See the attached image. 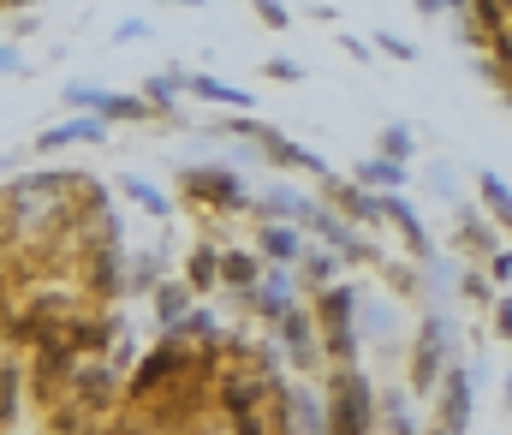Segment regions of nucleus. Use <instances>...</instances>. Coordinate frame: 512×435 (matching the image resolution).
Masks as SVG:
<instances>
[{
  "label": "nucleus",
  "mask_w": 512,
  "mask_h": 435,
  "mask_svg": "<svg viewBox=\"0 0 512 435\" xmlns=\"http://www.w3.org/2000/svg\"><path fill=\"white\" fill-rule=\"evenodd\" d=\"M376 418V388L364 382L358 364H340L328 382V435H370Z\"/></svg>",
  "instance_id": "nucleus-1"
},
{
  "label": "nucleus",
  "mask_w": 512,
  "mask_h": 435,
  "mask_svg": "<svg viewBox=\"0 0 512 435\" xmlns=\"http://www.w3.org/2000/svg\"><path fill=\"white\" fill-rule=\"evenodd\" d=\"M358 304H364V292L346 287V281L322 287V304H316V328H322V340H328L334 364H352V358H358V316H352Z\"/></svg>",
  "instance_id": "nucleus-2"
},
{
  "label": "nucleus",
  "mask_w": 512,
  "mask_h": 435,
  "mask_svg": "<svg viewBox=\"0 0 512 435\" xmlns=\"http://www.w3.org/2000/svg\"><path fill=\"white\" fill-rule=\"evenodd\" d=\"M221 132H233V138H251L256 149H262V161H274V167H292V173H328V161L322 155H310L304 144H292V138H280L274 126H262V120H251V114H233V120H221Z\"/></svg>",
  "instance_id": "nucleus-3"
},
{
  "label": "nucleus",
  "mask_w": 512,
  "mask_h": 435,
  "mask_svg": "<svg viewBox=\"0 0 512 435\" xmlns=\"http://www.w3.org/2000/svg\"><path fill=\"white\" fill-rule=\"evenodd\" d=\"M179 191H185V203H197V209H209V215L251 203V191H245V179H239L233 167H185V173H179Z\"/></svg>",
  "instance_id": "nucleus-4"
},
{
  "label": "nucleus",
  "mask_w": 512,
  "mask_h": 435,
  "mask_svg": "<svg viewBox=\"0 0 512 435\" xmlns=\"http://www.w3.org/2000/svg\"><path fill=\"white\" fill-rule=\"evenodd\" d=\"M66 102L78 108V114H96V120H149L155 108L143 102V96H120V90H102V84H66Z\"/></svg>",
  "instance_id": "nucleus-5"
},
{
  "label": "nucleus",
  "mask_w": 512,
  "mask_h": 435,
  "mask_svg": "<svg viewBox=\"0 0 512 435\" xmlns=\"http://www.w3.org/2000/svg\"><path fill=\"white\" fill-rule=\"evenodd\" d=\"M447 346H453V328H447V316L441 310H429L423 316V334H417V358H411V388H435L441 382V364H447Z\"/></svg>",
  "instance_id": "nucleus-6"
},
{
  "label": "nucleus",
  "mask_w": 512,
  "mask_h": 435,
  "mask_svg": "<svg viewBox=\"0 0 512 435\" xmlns=\"http://www.w3.org/2000/svg\"><path fill=\"white\" fill-rule=\"evenodd\" d=\"M322 197L340 221H382V197L364 191L358 179H340V173H322Z\"/></svg>",
  "instance_id": "nucleus-7"
},
{
  "label": "nucleus",
  "mask_w": 512,
  "mask_h": 435,
  "mask_svg": "<svg viewBox=\"0 0 512 435\" xmlns=\"http://www.w3.org/2000/svg\"><path fill=\"white\" fill-rule=\"evenodd\" d=\"M304 233H316V239H322L328 251H340V257H352V263H370V257H376V245H370L364 233H352V221H340V215H334L328 203H322V209L310 215V227H304Z\"/></svg>",
  "instance_id": "nucleus-8"
},
{
  "label": "nucleus",
  "mask_w": 512,
  "mask_h": 435,
  "mask_svg": "<svg viewBox=\"0 0 512 435\" xmlns=\"http://www.w3.org/2000/svg\"><path fill=\"white\" fill-rule=\"evenodd\" d=\"M197 364V352L191 346H179V340H167V346H155L149 358H143V370L131 376V394H155L161 382H173V376H185Z\"/></svg>",
  "instance_id": "nucleus-9"
},
{
  "label": "nucleus",
  "mask_w": 512,
  "mask_h": 435,
  "mask_svg": "<svg viewBox=\"0 0 512 435\" xmlns=\"http://www.w3.org/2000/svg\"><path fill=\"white\" fill-rule=\"evenodd\" d=\"M465 42H495V48H507L512 42V0H471L465 6Z\"/></svg>",
  "instance_id": "nucleus-10"
},
{
  "label": "nucleus",
  "mask_w": 512,
  "mask_h": 435,
  "mask_svg": "<svg viewBox=\"0 0 512 435\" xmlns=\"http://www.w3.org/2000/svg\"><path fill=\"white\" fill-rule=\"evenodd\" d=\"M72 144H108V120H96V114H72V120L36 132V155H54V149H72Z\"/></svg>",
  "instance_id": "nucleus-11"
},
{
  "label": "nucleus",
  "mask_w": 512,
  "mask_h": 435,
  "mask_svg": "<svg viewBox=\"0 0 512 435\" xmlns=\"http://www.w3.org/2000/svg\"><path fill=\"white\" fill-rule=\"evenodd\" d=\"M256 203H262L268 221H292V227H310V215L322 209V203H316L310 191H298V185H268Z\"/></svg>",
  "instance_id": "nucleus-12"
},
{
  "label": "nucleus",
  "mask_w": 512,
  "mask_h": 435,
  "mask_svg": "<svg viewBox=\"0 0 512 435\" xmlns=\"http://www.w3.org/2000/svg\"><path fill=\"white\" fill-rule=\"evenodd\" d=\"M256 251H262L268 263H304V227H292V221H262V227H256Z\"/></svg>",
  "instance_id": "nucleus-13"
},
{
  "label": "nucleus",
  "mask_w": 512,
  "mask_h": 435,
  "mask_svg": "<svg viewBox=\"0 0 512 435\" xmlns=\"http://www.w3.org/2000/svg\"><path fill=\"white\" fill-rule=\"evenodd\" d=\"M185 96L215 102V108H233V114H251V90H239L227 78H209V72H185Z\"/></svg>",
  "instance_id": "nucleus-14"
},
{
  "label": "nucleus",
  "mask_w": 512,
  "mask_h": 435,
  "mask_svg": "<svg viewBox=\"0 0 512 435\" xmlns=\"http://www.w3.org/2000/svg\"><path fill=\"white\" fill-rule=\"evenodd\" d=\"M465 418H471V370L453 364V370H447V388H441V430L459 435Z\"/></svg>",
  "instance_id": "nucleus-15"
},
{
  "label": "nucleus",
  "mask_w": 512,
  "mask_h": 435,
  "mask_svg": "<svg viewBox=\"0 0 512 435\" xmlns=\"http://www.w3.org/2000/svg\"><path fill=\"white\" fill-rule=\"evenodd\" d=\"M251 298H256V310H262L268 322H280V316L298 304V281H292L286 269H262V281H256Z\"/></svg>",
  "instance_id": "nucleus-16"
},
{
  "label": "nucleus",
  "mask_w": 512,
  "mask_h": 435,
  "mask_svg": "<svg viewBox=\"0 0 512 435\" xmlns=\"http://www.w3.org/2000/svg\"><path fill=\"white\" fill-rule=\"evenodd\" d=\"M274 328H280V340H286V352H292L298 364H310V358H316V316H310V310H298V304H292Z\"/></svg>",
  "instance_id": "nucleus-17"
},
{
  "label": "nucleus",
  "mask_w": 512,
  "mask_h": 435,
  "mask_svg": "<svg viewBox=\"0 0 512 435\" xmlns=\"http://www.w3.org/2000/svg\"><path fill=\"white\" fill-rule=\"evenodd\" d=\"M382 221H393V227L405 233V245H411L417 257H429V251H435V245H429V233H423V221H417V209H411L399 191H387V197H382Z\"/></svg>",
  "instance_id": "nucleus-18"
},
{
  "label": "nucleus",
  "mask_w": 512,
  "mask_h": 435,
  "mask_svg": "<svg viewBox=\"0 0 512 435\" xmlns=\"http://www.w3.org/2000/svg\"><path fill=\"white\" fill-rule=\"evenodd\" d=\"M364 191H376V197H387V191H405V161H387V155H370V161H358V173H352Z\"/></svg>",
  "instance_id": "nucleus-19"
},
{
  "label": "nucleus",
  "mask_w": 512,
  "mask_h": 435,
  "mask_svg": "<svg viewBox=\"0 0 512 435\" xmlns=\"http://www.w3.org/2000/svg\"><path fill=\"white\" fill-rule=\"evenodd\" d=\"M256 281H262V257H251V251H221V287L251 298Z\"/></svg>",
  "instance_id": "nucleus-20"
},
{
  "label": "nucleus",
  "mask_w": 512,
  "mask_h": 435,
  "mask_svg": "<svg viewBox=\"0 0 512 435\" xmlns=\"http://www.w3.org/2000/svg\"><path fill=\"white\" fill-rule=\"evenodd\" d=\"M453 239H459V251H471V257H495L501 245H495V233H489V221L483 215H459V227H453Z\"/></svg>",
  "instance_id": "nucleus-21"
},
{
  "label": "nucleus",
  "mask_w": 512,
  "mask_h": 435,
  "mask_svg": "<svg viewBox=\"0 0 512 435\" xmlns=\"http://www.w3.org/2000/svg\"><path fill=\"white\" fill-rule=\"evenodd\" d=\"M179 96H185V72H155V78H143V102H149L155 114H173Z\"/></svg>",
  "instance_id": "nucleus-22"
},
{
  "label": "nucleus",
  "mask_w": 512,
  "mask_h": 435,
  "mask_svg": "<svg viewBox=\"0 0 512 435\" xmlns=\"http://www.w3.org/2000/svg\"><path fill=\"white\" fill-rule=\"evenodd\" d=\"M215 281H221V251H215V245H197V251L185 257V287L203 292V287H215Z\"/></svg>",
  "instance_id": "nucleus-23"
},
{
  "label": "nucleus",
  "mask_w": 512,
  "mask_h": 435,
  "mask_svg": "<svg viewBox=\"0 0 512 435\" xmlns=\"http://www.w3.org/2000/svg\"><path fill=\"white\" fill-rule=\"evenodd\" d=\"M477 191H483L489 215H495V221H501V227L512 233V185L501 179V173H489V167H483V173H477Z\"/></svg>",
  "instance_id": "nucleus-24"
},
{
  "label": "nucleus",
  "mask_w": 512,
  "mask_h": 435,
  "mask_svg": "<svg viewBox=\"0 0 512 435\" xmlns=\"http://www.w3.org/2000/svg\"><path fill=\"white\" fill-rule=\"evenodd\" d=\"M155 310H161L167 328H179V322L191 316V287H185V281H161V287H155Z\"/></svg>",
  "instance_id": "nucleus-25"
},
{
  "label": "nucleus",
  "mask_w": 512,
  "mask_h": 435,
  "mask_svg": "<svg viewBox=\"0 0 512 435\" xmlns=\"http://www.w3.org/2000/svg\"><path fill=\"white\" fill-rule=\"evenodd\" d=\"M477 72H483V78H489V84H495V90L512 102V42H507V48H489V54H477Z\"/></svg>",
  "instance_id": "nucleus-26"
},
{
  "label": "nucleus",
  "mask_w": 512,
  "mask_h": 435,
  "mask_svg": "<svg viewBox=\"0 0 512 435\" xmlns=\"http://www.w3.org/2000/svg\"><path fill=\"white\" fill-rule=\"evenodd\" d=\"M340 269H346V257H340V251H328V245L304 251V275H310L316 287H334V281H340Z\"/></svg>",
  "instance_id": "nucleus-27"
},
{
  "label": "nucleus",
  "mask_w": 512,
  "mask_h": 435,
  "mask_svg": "<svg viewBox=\"0 0 512 435\" xmlns=\"http://www.w3.org/2000/svg\"><path fill=\"white\" fill-rule=\"evenodd\" d=\"M120 185H126L131 203H137V209H149V215H167V209H173V203H167V191H161V185H149V179H137V173H126Z\"/></svg>",
  "instance_id": "nucleus-28"
},
{
  "label": "nucleus",
  "mask_w": 512,
  "mask_h": 435,
  "mask_svg": "<svg viewBox=\"0 0 512 435\" xmlns=\"http://www.w3.org/2000/svg\"><path fill=\"white\" fill-rule=\"evenodd\" d=\"M90 287L96 292H120L126 281H120V257H114V245H102L96 257H90Z\"/></svg>",
  "instance_id": "nucleus-29"
},
{
  "label": "nucleus",
  "mask_w": 512,
  "mask_h": 435,
  "mask_svg": "<svg viewBox=\"0 0 512 435\" xmlns=\"http://www.w3.org/2000/svg\"><path fill=\"white\" fill-rule=\"evenodd\" d=\"M221 400H227V412H256V400H262V388H256L251 376H227V388H221Z\"/></svg>",
  "instance_id": "nucleus-30"
},
{
  "label": "nucleus",
  "mask_w": 512,
  "mask_h": 435,
  "mask_svg": "<svg viewBox=\"0 0 512 435\" xmlns=\"http://www.w3.org/2000/svg\"><path fill=\"white\" fill-rule=\"evenodd\" d=\"M155 263H161L155 251H143V257H131V287H137V292H155V287H161V275H155Z\"/></svg>",
  "instance_id": "nucleus-31"
},
{
  "label": "nucleus",
  "mask_w": 512,
  "mask_h": 435,
  "mask_svg": "<svg viewBox=\"0 0 512 435\" xmlns=\"http://www.w3.org/2000/svg\"><path fill=\"white\" fill-rule=\"evenodd\" d=\"M411 149H417V138H411L405 126H387V132H382V149H376V155H387V161H405Z\"/></svg>",
  "instance_id": "nucleus-32"
},
{
  "label": "nucleus",
  "mask_w": 512,
  "mask_h": 435,
  "mask_svg": "<svg viewBox=\"0 0 512 435\" xmlns=\"http://www.w3.org/2000/svg\"><path fill=\"white\" fill-rule=\"evenodd\" d=\"M251 6L268 30H286V24H292V6H286V0H251Z\"/></svg>",
  "instance_id": "nucleus-33"
},
{
  "label": "nucleus",
  "mask_w": 512,
  "mask_h": 435,
  "mask_svg": "<svg viewBox=\"0 0 512 435\" xmlns=\"http://www.w3.org/2000/svg\"><path fill=\"white\" fill-rule=\"evenodd\" d=\"M143 36H149V18H126V24L114 30V42H120V48H126V42H143Z\"/></svg>",
  "instance_id": "nucleus-34"
},
{
  "label": "nucleus",
  "mask_w": 512,
  "mask_h": 435,
  "mask_svg": "<svg viewBox=\"0 0 512 435\" xmlns=\"http://www.w3.org/2000/svg\"><path fill=\"white\" fill-rule=\"evenodd\" d=\"M268 78H280V84H298V78H304V66H298V60H268Z\"/></svg>",
  "instance_id": "nucleus-35"
},
{
  "label": "nucleus",
  "mask_w": 512,
  "mask_h": 435,
  "mask_svg": "<svg viewBox=\"0 0 512 435\" xmlns=\"http://www.w3.org/2000/svg\"><path fill=\"white\" fill-rule=\"evenodd\" d=\"M364 334H393V310L376 304V316H364Z\"/></svg>",
  "instance_id": "nucleus-36"
},
{
  "label": "nucleus",
  "mask_w": 512,
  "mask_h": 435,
  "mask_svg": "<svg viewBox=\"0 0 512 435\" xmlns=\"http://www.w3.org/2000/svg\"><path fill=\"white\" fill-rule=\"evenodd\" d=\"M376 42H382V48L393 54V60H411V42H399V36H387V30H376Z\"/></svg>",
  "instance_id": "nucleus-37"
},
{
  "label": "nucleus",
  "mask_w": 512,
  "mask_h": 435,
  "mask_svg": "<svg viewBox=\"0 0 512 435\" xmlns=\"http://www.w3.org/2000/svg\"><path fill=\"white\" fill-rule=\"evenodd\" d=\"M0 72H24V54L12 42H0Z\"/></svg>",
  "instance_id": "nucleus-38"
},
{
  "label": "nucleus",
  "mask_w": 512,
  "mask_h": 435,
  "mask_svg": "<svg viewBox=\"0 0 512 435\" xmlns=\"http://www.w3.org/2000/svg\"><path fill=\"white\" fill-rule=\"evenodd\" d=\"M489 269H495V281H512V251H495Z\"/></svg>",
  "instance_id": "nucleus-39"
},
{
  "label": "nucleus",
  "mask_w": 512,
  "mask_h": 435,
  "mask_svg": "<svg viewBox=\"0 0 512 435\" xmlns=\"http://www.w3.org/2000/svg\"><path fill=\"white\" fill-rule=\"evenodd\" d=\"M495 316H501V334H507V340H512V298H507V304H501V310H495Z\"/></svg>",
  "instance_id": "nucleus-40"
},
{
  "label": "nucleus",
  "mask_w": 512,
  "mask_h": 435,
  "mask_svg": "<svg viewBox=\"0 0 512 435\" xmlns=\"http://www.w3.org/2000/svg\"><path fill=\"white\" fill-rule=\"evenodd\" d=\"M417 12H447V0H411Z\"/></svg>",
  "instance_id": "nucleus-41"
},
{
  "label": "nucleus",
  "mask_w": 512,
  "mask_h": 435,
  "mask_svg": "<svg viewBox=\"0 0 512 435\" xmlns=\"http://www.w3.org/2000/svg\"><path fill=\"white\" fill-rule=\"evenodd\" d=\"M173 6H203V0H173Z\"/></svg>",
  "instance_id": "nucleus-42"
},
{
  "label": "nucleus",
  "mask_w": 512,
  "mask_h": 435,
  "mask_svg": "<svg viewBox=\"0 0 512 435\" xmlns=\"http://www.w3.org/2000/svg\"><path fill=\"white\" fill-rule=\"evenodd\" d=\"M0 6H30V0H0Z\"/></svg>",
  "instance_id": "nucleus-43"
},
{
  "label": "nucleus",
  "mask_w": 512,
  "mask_h": 435,
  "mask_svg": "<svg viewBox=\"0 0 512 435\" xmlns=\"http://www.w3.org/2000/svg\"><path fill=\"white\" fill-rule=\"evenodd\" d=\"M507 406H512V376H507Z\"/></svg>",
  "instance_id": "nucleus-44"
},
{
  "label": "nucleus",
  "mask_w": 512,
  "mask_h": 435,
  "mask_svg": "<svg viewBox=\"0 0 512 435\" xmlns=\"http://www.w3.org/2000/svg\"><path fill=\"white\" fill-rule=\"evenodd\" d=\"M447 6H471V0H447Z\"/></svg>",
  "instance_id": "nucleus-45"
},
{
  "label": "nucleus",
  "mask_w": 512,
  "mask_h": 435,
  "mask_svg": "<svg viewBox=\"0 0 512 435\" xmlns=\"http://www.w3.org/2000/svg\"><path fill=\"white\" fill-rule=\"evenodd\" d=\"M441 435H447V430H441Z\"/></svg>",
  "instance_id": "nucleus-46"
}]
</instances>
